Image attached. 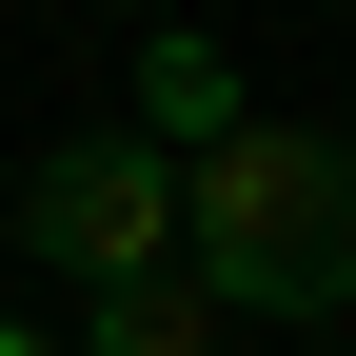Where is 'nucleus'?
Returning <instances> with one entry per match:
<instances>
[{"label": "nucleus", "instance_id": "1", "mask_svg": "<svg viewBox=\"0 0 356 356\" xmlns=\"http://www.w3.org/2000/svg\"><path fill=\"white\" fill-rule=\"evenodd\" d=\"M178 277L238 317H356V139L238 119L218 159H178Z\"/></svg>", "mask_w": 356, "mask_h": 356}, {"label": "nucleus", "instance_id": "2", "mask_svg": "<svg viewBox=\"0 0 356 356\" xmlns=\"http://www.w3.org/2000/svg\"><path fill=\"white\" fill-rule=\"evenodd\" d=\"M20 238H40V277H79V297L178 277V159H139L119 119H99V139H40V178H20Z\"/></svg>", "mask_w": 356, "mask_h": 356}, {"label": "nucleus", "instance_id": "3", "mask_svg": "<svg viewBox=\"0 0 356 356\" xmlns=\"http://www.w3.org/2000/svg\"><path fill=\"white\" fill-rule=\"evenodd\" d=\"M238 119H257V99H238V60H218L198 20H159V40H139V119H119V139H139V159H218Z\"/></svg>", "mask_w": 356, "mask_h": 356}, {"label": "nucleus", "instance_id": "4", "mask_svg": "<svg viewBox=\"0 0 356 356\" xmlns=\"http://www.w3.org/2000/svg\"><path fill=\"white\" fill-rule=\"evenodd\" d=\"M79 356H218V297L198 277H119V297H79Z\"/></svg>", "mask_w": 356, "mask_h": 356}, {"label": "nucleus", "instance_id": "5", "mask_svg": "<svg viewBox=\"0 0 356 356\" xmlns=\"http://www.w3.org/2000/svg\"><path fill=\"white\" fill-rule=\"evenodd\" d=\"M0 356H60V337H40V317H0Z\"/></svg>", "mask_w": 356, "mask_h": 356}]
</instances>
